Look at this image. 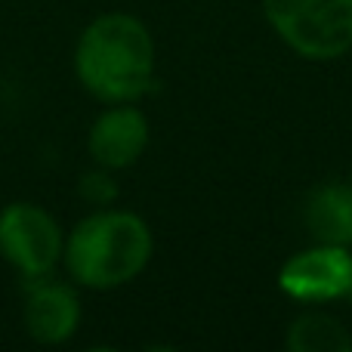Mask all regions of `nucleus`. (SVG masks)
Listing matches in <instances>:
<instances>
[{"instance_id":"f257e3e1","label":"nucleus","mask_w":352,"mask_h":352,"mask_svg":"<svg viewBox=\"0 0 352 352\" xmlns=\"http://www.w3.org/2000/svg\"><path fill=\"white\" fill-rule=\"evenodd\" d=\"M74 78L102 105L140 102L155 87L158 47L133 12H102L74 41Z\"/></svg>"},{"instance_id":"f03ea898","label":"nucleus","mask_w":352,"mask_h":352,"mask_svg":"<svg viewBox=\"0 0 352 352\" xmlns=\"http://www.w3.org/2000/svg\"><path fill=\"white\" fill-rule=\"evenodd\" d=\"M155 254L152 226L124 207H96L65 232L62 269L78 287L118 291L136 281Z\"/></svg>"},{"instance_id":"7ed1b4c3","label":"nucleus","mask_w":352,"mask_h":352,"mask_svg":"<svg viewBox=\"0 0 352 352\" xmlns=\"http://www.w3.org/2000/svg\"><path fill=\"white\" fill-rule=\"evenodd\" d=\"M269 28L309 62H334L352 50V0H260Z\"/></svg>"},{"instance_id":"20e7f679","label":"nucleus","mask_w":352,"mask_h":352,"mask_svg":"<svg viewBox=\"0 0 352 352\" xmlns=\"http://www.w3.org/2000/svg\"><path fill=\"white\" fill-rule=\"evenodd\" d=\"M65 229L47 207L10 201L0 207V256L19 278L53 275L62 266Z\"/></svg>"},{"instance_id":"39448f33","label":"nucleus","mask_w":352,"mask_h":352,"mask_svg":"<svg viewBox=\"0 0 352 352\" xmlns=\"http://www.w3.org/2000/svg\"><path fill=\"white\" fill-rule=\"evenodd\" d=\"M278 287L285 297L306 306L346 300L352 287V250L318 241L306 250H297L281 266Z\"/></svg>"},{"instance_id":"423d86ee","label":"nucleus","mask_w":352,"mask_h":352,"mask_svg":"<svg viewBox=\"0 0 352 352\" xmlns=\"http://www.w3.org/2000/svg\"><path fill=\"white\" fill-rule=\"evenodd\" d=\"M84 322V306H80L78 285L72 278H41L22 281V328L41 346H62L78 334Z\"/></svg>"},{"instance_id":"0eeeda50","label":"nucleus","mask_w":352,"mask_h":352,"mask_svg":"<svg viewBox=\"0 0 352 352\" xmlns=\"http://www.w3.org/2000/svg\"><path fill=\"white\" fill-rule=\"evenodd\" d=\"M152 127L136 102H111L87 130V155L105 170H127L146 155Z\"/></svg>"},{"instance_id":"6e6552de","label":"nucleus","mask_w":352,"mask_h":352,"mask_svg":"<svg viewBox=\"0 0 352 352\" xmlns=\"http://www.w3.org/2000/svg\"><path fill=\"white\" fill-rule=\"evenodd\" d=\"M303 223L312 241L352 248V182H322L303 204Z\"/></svg>"},{"instance_id":"1a4fd4ad","label":"nucleus","mask_w":352,"mask_h":352,"mask_svg":"<svg viewBox=\"0 0 352 352\" xmlns=\"http://www.w3.org/2000/svg\"><path fill=\"white\" fill-rule=\"evenodd\" d=\"M285 346L291 352H349L352 334L331 312L306 309L287 324Z\"/></svg>"},{"instance_id":"9d476101","label":"nucleus","mask_w":352,"mask_h":352,"mask_svg":"<svg viewBox=\"0 0 352 352\" xmlns=\"http://www.w3.org/2000/svg\"><path fill=\"white\" fill-rule=\"evenodd\" d=\"M78 195L84 204H90L93 210L96 207H111L121 198V186L115 179V170H105V167H93V170L80 173L78 179Z\"/></svg>"},{"instance_id":"9b49d317","label":"nucleus","mask_w":352,"mask_h":352,"mask_svg":"<svg viewBox=\"0 0 352 352\" xmlns=\"http://www.w3.org/2000/svg\"><path fill=\"white\" fill-rule=\"evenodd\" d=\"M346 300H349V303H352V287H349V294H346Z\"/></svg>"}]
</instances>
